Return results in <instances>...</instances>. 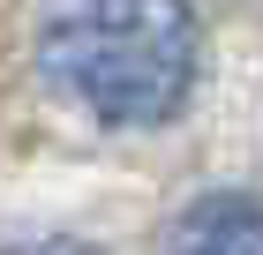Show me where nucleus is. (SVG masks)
Returning a JSON list of instances; mask_svg holds the SVG:
<instances>
[{"label":"nucleus","instance_id":"nucleus-1","mask_svg":"<svg viewBox=\"0 0 263 255\" xmlns=\"http://www.w3.org/2000/svg\"><path fill=\"white\" fill-rule=\"evenodd\" d=\"M38 68L98 128H165L196 98L203 23L188 0H45Z\"/></svg>","mask_w":263,"mask_h":255},{"label":"nucleus","instance_id":"nucleus-2","mask_svg":"<svg viewBox=\"0 0 263 255\" xmlns=\"http://www.w3.org/2000/svg\"><path fill=\"white\" fill-rule=\"evenodd\" d=\"M165 255H263V195L211 188L165 225Z\"/></svg>","mask_w":263,"mask_h":255},{"label":"nucleus","instance_id":"nucleus-3","mask_svg":"<svg viewBox=\"0 0 263 255\" xmlns=\"http://www.w3.org/2000/svg\"><path fill=\"white\" fill-rule=\"evenodd\" d=\"M0 255H98V248H90V240H68V233H23Z\"/></svg>","mask_w":263,"mask_h":255}]
</instances>
